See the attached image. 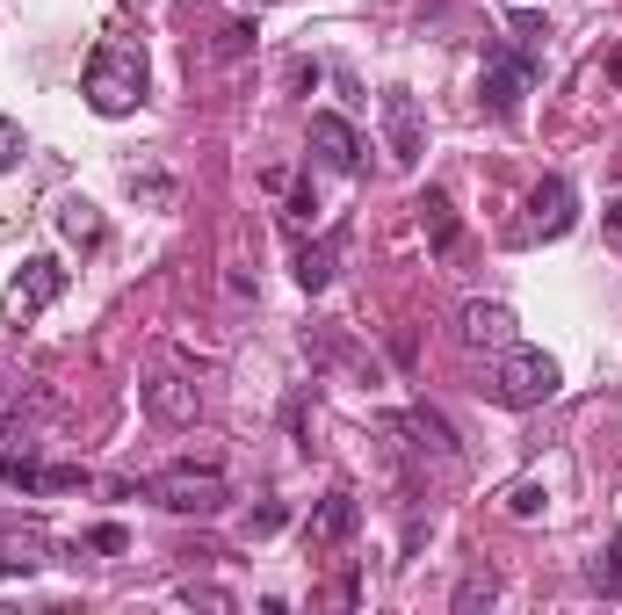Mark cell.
I'll return each mask as SVG.
<instances>
[{"label": "cell", "instance_id": "cell-1", "mask_svg": "<svg viewBox=\"0 0 622 615\" xmlns=\"http://www.w3.org/2000/svg\"><path fill=\"white\" fill-rule=\"evenodd\" d=\"M80 94L95 116H131L145 102V44L138 36H109L87 52V72H80Z\"/></svg>", "mask_w": 622, "mask_h": 615}, {"label": "cell", "instance_id": "cell-2", "mask_svg": "<svg viewBox=\"0 0 622 615\" xmlns=\"http://www.w3.org/2000/svg\"><path fill=\"white\" fill-rule=\"evenodd\" d=\"M145 500H159L167 514H196V522H210V514H225L232 485L218 463H167V471L145 478Z\"/></svg>", "mask_w": 622, "mask_h": 615}, {"label": "cell", "instance_id": "cell-3", "mask_svg": "<svg viewBox=\"0 0 622 615\" xmlns=\"http://www.w3.org/2000/svg\"><path fill=\"white\" fill-rule=\"evenodd\" d=\"M557 391H565V369L551 362L543 348H500V369H492V399L514 405V413H536V405H551Z\"/></svg>", "mask_w": 622, "mask_h": 615}, {"label": "cell", "instance_id": "cell-4", "mask_svg": "<svg viewBox=\"0 0 622 615\" xmlns=\"http://www.w3.org/2000/svg\"><path fill=\"white\" fill-rule=\"evenodd\" d=\"M536 72H543V66H536V52H529V44H521V52H500L492 66H485V80H478L485 109L514 123V116H521V94L536 88Z\"/></svg>", "mask_w": 622, "mask_h": 615}, {"label": "cell", "instance_id": "cell-5", "mask_svg": "<svg viewBox=\"0 0 622 615\" xmlns=\"http://www.w3.org/2000/svg\"><path fill=\"white\" fill-rule=\"evenodd\" d=\"M377 116H384V145H391V167H420V153H427V131H420V102H413V88H384Z\"/></svg>", "mask_w": 622, "mask_h": 615}, {"label": "cell", "instance_id": "cell-6", "mask_svg": "<svg viewBox=\"0 0 622 615\" xmlns=\"http://www.w3.org/2000/svg\"><path fill=\"white\" fill-rule=\"evenodd\" d=\"M456 334H464V348H485V355H500L521 340V318L507 312L500 298H470L464 312H456Z\"/></svg>", "mask_w": 622, "mask_h": 615}, {"label": "cell", "instance_id": "cell-7", "mask_svg": "<svg viewBox=\"0 0 622 615\" xmlns=\"http://www.w3.org/2000/svg\"><path fill=\"white\" fill-rule=\"evenodd\" d=\"M571 225H579V189L565 175H543L529 195V239H565Z\"/></svg>", "mask_w": 622, "mask_h": 615}, {"label": "cell", "instance_id": "cell-8", "mask_svg": "<svg viewBox=\"0 0 622 615\" xmlns=\"http://www.w3.org/2000/svg\"><path fill=\"white\" fill-rule=\"evenodd\" d=\"M138 399H145V413H153L159 427H189L196 413H203V391H196V377H174V369H153Z\"/></svg>", "mask_w": 622, "mask_h": 615}, {"label": "cell", "instance_id": "cell-9", "mask_svg": "<svg viewBox=\"0 0 622 615\" xmlns=\"http://www.w3.org/2000/svg\"><path fill=\"white\" fill-rule=\"evenodd\" d=\"M58 298H66V261H58V254H30L15 290H8V312L30 318V312H44V304H58Z\"/></svg>", "mask_w": 622, "mask_h": 615}, {"label": "cell", "instance_id": "cell-10", "mask_svg": "<svg viewBox=\"0 0 622 615\" xmlns=\"http://www.w3.org/2000/svg\"><path fill=\"white\" fill-rule=\"evenodd\" d=\"M311 153L326 159V167H341V175L363 167V138H355V123L333 116V109H311Z\"/></svg>", "mask_w": 622, "mask_h": 615}, {"label": "cell", "instance_id": "cell-11", "mask_svg": "<svg viewBox=\"0 0 622 615\" xmlns=\"http://www.w3.org/2000/svg\"><path fill=\"white\" fill-rule=\"evenodd\" d=\"M355 522H363V500H355V492H326V500L311 507V522H304V544L311 550H333V544L355 536Z\"/></svg>", "mask_w": 622, "mask_h": 615}, {"label": "cell", "instance_id": "cell-12", "mask_svg": "<svg viewBox=\"0 0 622 615\" xmlns=\"http://www.w3.org/2000/svg\"><path fill=\"white\" fill-rule=\"evenodd\" d=\"M384 427H391V435H413V449L456 457V435H449V421H442L434 405H413V413H384Z\"/></svg>", "mask_w": 622, "mask_h": 615}, {"label": "cell", "instance_id": "cell-13", "mask_svg": "<svg viewBox=\"0 0 622 615\" xmlns=\"http://www.w3.org/2000/svg\"><path fill=\"white\" fill-rule=\"evenodd\" d=\"M341 254H347V225H333L326 239L319 246H304V254H297V282H304L311 298H319V290H326L333 282V268H341Z\"/></svg>", "mask_w": 622, "mask_h": 615}, {"label": "cell", "instance_id": "cell-14", "mask_svg": "<svg viewBox=\"0 0 622 615\" xmlns=\"http://www.w3.org/2000/svg\"><path fill=\"white\" fill-rule=\"evenodd\" d=\"M413 211H420V225H427V246L442 254V261H449V254H456V239H464V225H456V211H449V195H442V189H427V195L413 203Z\"/></svg>", "mask_w": 622, "mask_h": 615}, {"label": "cell", "instance_id": "cell-15", "mask_svg": "<svg viewBox=\"0 0 622 615\" xmlns=\"http://www.w3.org/2000/svg\"><path fill=\"white\" fill-rule=\"evenodd\" d=\"M58 225H66V239L102 246V217H95V203H80V195H66V203H58Z\"/></svg>", "mask_w": 622, "mask_h": 615}, {"label": "cell", "instance_id": "cell-16", "mask_svg": "<svg viewBox=\"0 0 622 615\" xmlns=\"http://www.w3.org/2000/svg\"><path fill=\"white\" fill-rule=\"evenodd\" d=\"M492 594H500V580H492V572H464V586H456V615L492 608Z\"/></svg>", "mask_w": 622, "mask_h": 615}, {"label": "cell", "instance_id": "cell-17", "mask_svg": "<svg viewBox=\"0 0 622 615\" xmlns=\"http://www.w3.org/2000/svg\"><path fill=\"white\" fill-rule=\"evenodd\" d=\"M36 471H44L36 457H0V485L22 492V500H36Z\"/></svg>", "mask_w": 622, "mask_h": 615}, {"label": "cell", "instance_id": "cell-18", "mask_svg": "<svg viewBox=\"0 0 622 615\" xmlns=\"http://www.w3.org/2000/svg\"><path fill=\"white\" fill-rule=\"evenodd\" d=\"M254 22H225V30H218V44H210V58H246L254 52Z\"/></svg>", "mask_w": 622, "mask_h": 615}, {"label": "cell", "instance_id": "cell-19", "mask_svg": "<svg viewBox=\"0 0 622 615\" xmlns=\"http://www.w3.org/2000/svg\"><path fill=\"white\" fill-rule=\"evenodd\" d=\"M587 580L601 586V594H622V544H608V558L587 564Z\"/></svg>", "mask_w": 622, "mask_h": 615}, {"label": "cell", "instance_id": "cell-20", "mask_svg": "<svg viewBox=\"0 0 622 615\" xmlns=\"http://www.w3.org/2000/svg\"><path fill=\"white\" fill-rule=\"evenodd\" d=\"M507 514H514V522H536V514H543V485H536V478L507 492Z\"/></svg>", "mask_w": 622, "mask_h": 615}, {"label": "cell", "instance_id": "cell-21", "mask_svg": "<svg viewBox=\"0 0 622 615\" xmlns=\"http://www.w3.org/2000/svg\"><path fill=\"white\" fill-rule=\"evenodd\" d=\"M87 550H102V558H123V550H131V536H123L116 522H95V528H87Z\"/></svg>", "mask_w": 622, "mask_h": 615}, {"label": "cell", "instance_id": "cell-22", "mask_svg": "<svg viewBox=\"0 0 622 615\" xmlns=\"http://www.w3.org/2000/svg\"><path fill=\"white\" fill-rule=\"evenodd\" d=\"M73 485H87L80 463H52V471H36V492H73Z\"/></svg>", "mask_w": 622, "mask_h": 615}, {"label": "cell", "instance_id": "cell-23", "mask_svg": "<svg viewBox=\"0 0 622 615\" xmlns=\"http://www.w3.org/2000/svg\"><path fill=\"white\" fill-rule=\"evenodd\" d=\"M282 522H290V507H282V500H268V507H254V522H246V536H276Z\"/></svg>", "mask_w": 622, "mask_h": 615}, {"label": "cell", "instance_id": "cell-24", "mask_svg": "<svg viewBox=\"0 0 622 615\" xmlns=\"http://www.w3.org/2000/svg\"><path fill=\"white\" fill-rule=\"evenodd\" d=\"M15 159H22V123H8V116H0V175H8Z\"/></svg>", "mask_w": 622, "mask_h": 615}, {"label": "cell", "instance_id": "cell-25", "mask_svg": "<svg viewBox=\"0 0 622 615\" xmlns=\"http://www.w3.org/2000/svg\"><path fill=\"white\" fill-rule=\"evenodd\" d=\"M167 189H174L167 175H131V195H145V203H167Z\"/></svg>", "mask_w": 622, "mask_h": 615}, {"label": "cell", "instance_id": "cell-26", "mask_svg": "<svg viewBox=\"0 0 622 615\" xmlns=\"http://www.w3.org/2000/svg\"><path fill=\"white\" fill-rule=\"evenodd\" d=\"M608 88H622V44L608 52Z\"/></svg>", "mask_w": 622, "mask_h": 615}, {"label": "cell", "instance_id": "cell-27", "mask_svg": "<svg viewBox=\"0 0 622 615\" xmlns=\"http://www.w3.org/2000/svg\"><path fill=\"white\" fill-rule=\"evenodd\" d=\"M0 441H8V421H0Z\"/></svg>", "mask_w": 622, "mask_h": 615}]
</instances>
